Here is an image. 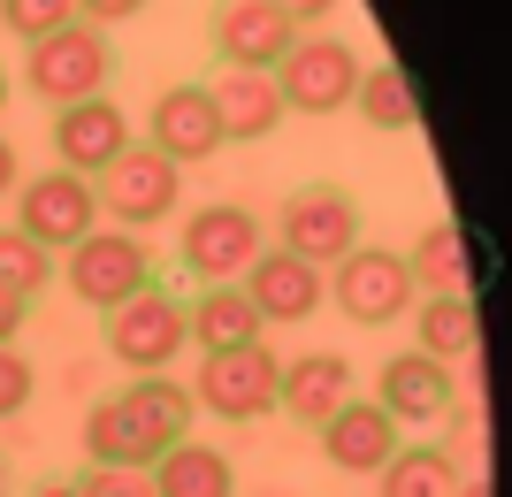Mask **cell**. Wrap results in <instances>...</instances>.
<instances>
[{
  "mask_svg": "<svg viewBox=\"0 0 512 497\" xmlns=\"http://www.w3.org/2000/svg\"><path fill=\"white\" fill-rule=\"evenodd\" d=\"M107 77H115V46L92 23H62L54 39L23 46V85L39 92V108H77V100H100Z\"/></svg>",
  "mask_w": 512,
  "mask_h": 497,
  "instance_id": "6da1fadb",
  "label": "cell"
},
{
  "mask_svg": "<svg viewBox=\"0 0 512 497\" xmlns=\"http://www.w3.org/2000/svg\"><path fill=\"white\" fill-rule=\"evenodd\" d=\"M54 276H62L92 314H115L123 299H138L153 283V253H146L138 230H115V222H107V230H85V238L54 260Z\"/></svg>",
  "mask_w": 512,
  "mask_h": 497,
  "instance_id": "7a4b0ae2",
  "label": "cell"
},
{
  "mask_svg": "<svg viewBox=\"0 0 512 497\" xmlns=\"http://www.w3.org/2000/svg\"><path fill=\"white\" fill-rule=\"evenodd\" d=\"M184 345H192V329H184V299L169 283H146L138 299H123L107 314V360L130 375H169Z\"/></svg>",
  "mask_w": 512,
  "mask_h": 497,
  "instance_id": "3957f363",
  "label": "cell"
},
{
  "mask_svg": "<svg viewBox=\"0 0 512 497\" xmlns=\"http://www.w3.org/2000/svg\"><path fill=\"white\" fill-rule=\"evenodd\" d=\"M268 77H276V92H283V115H337V108H352L367 62L344 39H321L314 31V39H291V54H283Z\"/></svg>",
  "mask_w": 512,
  "mask_h": 497,
  "instance_id": "277c9868",
  "label": "cell"
},
{
  "mask_svg": "<svg viewBox=\"0 0 512 497\" xmlns=\"http://www.w3.org/2000/svg\"><path fill=\"white\" fill-rule=\"evenodd\" d=\"M276 375H283V360L268 345H237V352H207L199 360V375H192V406L199 413H214V421H268L276 413Z\"/></svg>",
  "mask_w": 512,
  "mask_h": 497,
  "instance_id": "5b68a950",
  "label": "cell"
},
{
  "mask_svg": "<svg viewBox=\"0 0 512 497\" xmlns=\"http://www.w3.org/2000/svg\"><path fill=\"white\" fill-rule=\"evenodd\" d=\"M329 283V306L344 322H367L383 329L398 314H413V276H406V253H383V245H352L337 268H321Z\"/></svg>",
  "mask_w": 512,
  "mask_h": 497,
  "instance_id": "8992f818",
  "label": "cell"
},
{
  "mask_svg": "<svg viewBox=\"0 0 512 497\" xmlns=\"http://www.w3.org/2000/svg\"><path fill=\"white\" fill-rule=\"evenodd\" d=\"M268 245L253 207H237V199H214V207H192L184 215V238H176V260L192 268L199 283H237L253 268V253Z\"/></svg>",
  "mask_w": 512,
  "mask_h": 497,
  "instance_id": "52a82bcc",
  "label": "cell"
},
{
  "mask_svg": "<svg viewBox=\"0 0 512 497\" xmlns=\"http://www.w3.org/2000/svg\"><path fill=\"white\" fill-rule=\"evenodd\" d=\"M16 230H23V238H39L46 253L62 260L85 230H100V192H92V176H69V169L23 176V184H16Z\"/></svg>",
  "mask_w": 512,
  "mask_h": 497,
  "instance_id": "ba28073f",
  "label": "cell"
},
{
  "mask_svg": "<svg viewBox=\"0 0 512 497\" xmlns=\"http://www.w3.org/2000/svg\"><path fill=\"white\" fill-rule=\"evenodd\" d=\"M92 192H100V215L115 230H153V222L176 215V199H184V169L161 161L153 146H130L115 169L92 176Z\"/></svg>",
  "mask_w": 512,
  "mask_h": 497,
  "instance_id": "9c48e42d",
  "label": "cell"
},
{
  "mask_svg": "<svg viewBox=\"0 0 512 497\" xmlns=\"http://www.w3.org/2000/svg\"><path fill=\"white\" fill-rule=\"evenodd\" d=\"M276 245L283 253L314 260V268H337L352 245H360V199L337 192V184H306V192L283 199L276 215Z\"/></svg>",
  "mask_w": 512,
  "mask_h": 497,
  "instance_id": "30bf717a",
  "label": "cell"
},
{
  "mask_svg": "<svg viewBox=\"0 0 512 497\" xmlns=\"http://www.w3.org/2000/svg\"><path fill=\"white\" fill-rule=\"evenodd\" d=\"M237 291L253 299V314H260L268 329H276V322H314L321 306H329L321 268H314V260H299V253H283V245H260L253 268L237 276Z\"/></svg>",
  "mask_w": 512,
  "mask_h": 497,
  "instance_id": "8fae6325",
  "label": "cell"
},
{
  "mask_svg": "<svg viewBox=\"0 0 512 497\" xmlns=\"http://www.w3.org/2000/svg\"><path fill=\"white\" fill-rule=\"evenodd\" d=\"M146 146L161 153V161H176V169L214 161V153L230 146V138H222V115H214V100H207V85H161V100H153V115H146Z\"/></svg>",
  "mask_w": 512,
  "mask_h": 497,
  "instance_id": "7c38bea8",
  "label": "cell"
},
{
  "mask_svg": "<svg viewBox=\"0 0 512 497\" xmlns=\"http://www.w3.org/2000/svg\"><path fill=\"white\" fill-rule=\"evenodd\" d=\"M130 146H138V138H130V115L115 108L107 92L54 115V169H69V176H100V169H115Z\"/></svg>",
  "mask_w": 512,
  "mask_h": 497,
  "instance_id": "4fadbf2b",
  "label": "cell"
},
{
  "mask_svg": "<svg viewBox=\"0 0 512 497\" xmlns=\"http://www.w3.org/2000/svg\"><path fill=\"white\" fill-rule=\"evenodd\" d=\"M398 444H406V429H398L375 398H344V406L321 421V459H329L337 475H383Z\"/></svg>",
  "mask_w": 512,
  "mask_h": 497,
  "instance_id": "5bb4252c",
  "label": "cell"
},
{
  "mask_svg": "<svg viewBox=\"0 0 512 497\" xmlns=\"http://www.w3.org/2000/svg\"><path fill=\"white\" fill-rule=\"evenodd\" d=\"M299 39V23L276 16L268 0H222L214 8V62L222 69H276Z\"/></svg>",
  "mask_w": 512,
  "mask_h": 497,
  "instance_id": "9a60e30c",
  "label": "cell"
},
{
  "mask_svg": "<svg viewBox=\"0 0 512 497\" xmlns=\"http://www.w3.org/2000/svg\"><path fill=\"white\" fill-rule=\"evenodd\" d=\"M375 406H383L398 429H421V421H444V413L459 406V390H451L444 360H428V352H390L383 375H375Z\"/></svg>",
  "mask_w": 512,
  "mask_h": 497,
  "instance_id": "2e32d148",
  "label": "cell"
},
{
  "mask_svg": "<svg viewBox=\"0 0 512 497\" xmlns=\"http://www.w3.org/2000/svg\"><path fill=\"white\" fill-rule=\"evenodd\" d=\"M344 398H352V360H337V352H299V360H283L276 406L291 413L299 429H321Z\"/></svg>",
  "mask_w": 512,
  "mask_h": 497,
  "instance_id": "e0dca14e",
  "label": "cell"
},
{
  "mask_svg": "<svg viewBox=\"0 0 512 497\" xmlns=\"http://www.w3.org/2000/svg\"><path fill=\"white\" fill-rule=\"evenodd\" d=\"M115 406L130 413V429H138V444H146L153 459L169 452V444H184L192 436V383H176V375H130V390L115 398Z\"/></svg>",
  "mask_w": 512,
  "mask_h": 497,
  "instance_id": "ac0fdd59",
  "label": "cell"
},
{
  "mask_svg": "<svg viewBox=\"0 0 512 497\" xmlns=\"http://www.w3.org/2000/svg\"><path fill=\"white\" fill-rule=\"evenodd\" d=\"M184 329H192L199 352H237V345H268V322L253 314V299L237 283H199V299L184 306Z\"/></svg>",
  "mask_w": 512,
  "mask_h": 497,
  "instance_id": "d6986e66",
  "label": "cell"
},
{
  "mask_svg": "<svg viewBox=\"0 0 512 497\" xmlns=\"http://www.w3.org/2000/svg\"><path fill=\"white\" fill-rule=\"evenodd\" d=\"M214 115H222V138H268V130H283V92L268 69H222L207 85Z\"/></svg>",
  "mask_w": 512,
  "mask_h": 497,
  "instance_id": "ffe728a7",
  "label": "cell"
},
{
  "mask_svg": "<svg viewBox=\"0 0 512 497\" xmlns=\"http://www.w3.org/2000/svg\"><path fill=\"white\" fill-rule=\"evenodd\" d=\"M146 475H153V497H237L230 452H214V444H199V436L169 444V452L153 459Z\"/></svg>",
  "mask_w": 512,
  "mask_h": 497,
  "instance_id": "44dd1931",
  "label": "cell"
},
{
  "mask_svg": "<svg viewBox=\"0 0 512 497\" xmlns=\"http://www.w3.org/2000/svg\"><path fill=\"white\" fill-rule=\"evenodd\" d=\"M413 329H421V345L413 352H428V360H467V352H482V314H474V299L467 291H428L421 306H413Z\"/></svg>",
  "mask_w": 512,
  "mask_h": 497,
  "instance_id": "7402d4cb",
  "label": "cell"
},
{
  "mask_svg": "<svg viewBox=\"0 0 512 497\" xmlns=\"http://www.w3.org/2000/svg\"><path fill=\"white\" fill-rule=\"evenodd\" d=\"M406 276H413V291H467V276H474L467 230L459 222H428L406 253Z\"/></svg>",
  "mask_w": 512,
  "mask_h": 497,
  "instance_id": "603a6c76",
  "label": "cell"
},
{
  "mask_svg": "<svg viewBox=\"0 0 512 497\" xmlns=\"http://www.w3.org/2000/svg\"><path fill=\"white\" fill-rule=\"evenodd\" d=\"M451 490H459V467L436 444H398L390 467L375 475V497H451Z\"/></svg>",
  "mask_w": 512,
  "mask_h": 497,
  "instance_id": "cb8c5ba5",
  "label": "cell"
},
{
  "mask_svg": "<svg viewBox=\"0 0 512 497\" xmlns=\"http://www.w3.org/2000/svg\"><path fill=\"white\" fill-rule=\"evenodd\" d=\"M85 467H153V452L138 444V429H130V413L115 398L85 406Z\"/></svg>",
  "mask_w": 512,
  "mask_h": 497,
  "instance_id": "d4e9b609",
  "label": "cell"
},
{
  "mask_svg": "<svg viewBox=\"0 0 512 497\" xmlns=\"http://www.w3.org/2000/svg\"><path fill=\"white\" fill-rule=\"evenodd\" d=\"M46 283H54V253H46L39 238H23L16 222H8V230H0V291L31 306Z\"/></svg>",
  "mask_w": 512,
  "mask_h": 497,
  "instance_id": "484cf974",
  "label": "cell"
},
{
  "mask_svg": "<svg viewBox=\"0 0 512 497\" xmlns=\"http://www.w3.org/2000/svg\"><path fill=\"white\" fill-rule=\"evenodd\" d=\"M352 108H360L375 130H413V115H421L413 108V85L398 77V69H367L360 92H352Z\"/></svg>",
  "mask_w": 512,
  "mask_h": 497,
  "instance_id": "4316f807",
  "label": "cell"
},
{
  "mask_svg": "<svg viewBox=\"0 0 512 497\" xmlns=\"http://www.w3.org/2000/svg\"><path fill=\"white\" fill-rule=\"evenodd\" d=\"M62 23H77V0H0V31L23 39V46L54 39Z\"/></svg>",
  "mask_w": 512,
  "mask_h": 497,
  "instance_id": "83f0119b",
  "label": "cell"
},
{
  "mask_svg": "<svg viewBox=\"0 0 512 497\" xmlns=\"http://www.w3.org/2000/svg\"><path fill=\"white\" fill-rule=\"evenodd\" d=\"M31 398H39V368H31L16 345H0V421H16Z\"/></svg>",
  "mask_w": 512,
  "mask_h": 497,
  "instance_id": "f1b7e54d",
  "label": "cell"
},
{
  "mask_svg": "<svg viewBox=\"0 0 512 497\" xmlns=\"http://www.w3.org/2000/svg\"><path fill=\"white\" fill-rule=\"evenodd\" d=\"M77 497H153V475L146 467H85Z\"/></svg>",
  "mask_w": 512,
  "mask_h": 497,
  "instance_id": "f546056e",
  "label": "cell"
},
{
  "mask_svg": "<svg viewBox=\"0 0 512 497\" xmlns=\"http://www.w3.org/2000/svg\"><path fill=\"white\" fill-rule=\"evenodd\" d=\"M153 0H77V23H92V31H107V23H130L146 16Z\"/></svg>",
  "mask_w": 512,
  "mask_h": 497,
  "instance_id": "4dcf8cb0",
  "label": "cell"
},
{
  "mask_svg": "<svg viewBox=\"0 0 512 497\" xmlns=\"http://www.w3.org/2000/svg\"><path fill=\"white\" fill-rule=\"evenodd\" d=\"M23 322H31V306L0 291V345H16V337H23Z\"/></svg>",
  "mask_w": 512,
  "mask_h": 497,
  "instance_id": "1f68e13d",
  "label": "cell"
},
{
  "mask_svg": "<svg viewBox=\"0 0 512 497\" xmlns=\"http://www.w3.org/2000/svg\"><path fill=\"white\" fill-rule=\"evenodd\" d=\"M268 8H276V16H291V23H321L337 0H268Z\"/></svg>",
  "mask_w": 512,
  "mask_h": 497,
  "instance_id": "d6a6232c",
  "label": "cell"
},
{
  "mask_svg": "<svg viewBox=\"0 0 512 497\" xmlns=\"http://www.w3.org/2000/svg\"><path fill=\"white\" fill-rule=\"evenodd\" d=\"M16 184H23V161H16V146L0 138V199H16Z\"/></svg>",
  "mask_w": 512,
  "mask_h": 497,
  "instance_id": "836d02e7",
  "label": "cell"
},
{
  "mask_svg": "<svg viewBox=\"0 0 512 497\" xmlns=\"http://www.w3.org/2000/svg\"><path fill=\"white\" fill-rule=\"evenodd\" d=\"M451 497H497V490H490V475H474V482H459Z\"/></svg>",
  "mask_w": 512,
  "mask_h": 497,
  "instance_id": "e575fe53",
  "label": "cell"
},
{
  "mask_svg": "<svg viewBox=\"0 0 512 497\" xmlns=\"http://www.w3.org/2000/svg\"><path fill=\"white\" fill-rule=\"evenodd\" d=\"M31 497H77V482H39Z\"/></svg>",
  "mask_w": 512,
  "mask_h": 497,
  "instance_id": "d590c367",
  "label": "cell"
},
{
  "mask_svg": "<svg viewBox=\"0 0 512 497\" xmlns=\"http://www.w3.org/2000/svg\"><path fill=\"white\" fill-rule=\"evenodd\" d=\"M0 108H8V69H0Z\"/></svg>",
  "mask_w": 512,
  "mask_h": 497,
  "instance_id": "8d00e7d4",
  "label": "cell"
},
{
  "mask_svg": "<svg viewBox=\"0 0 512 497\" xmlns=\"http://www.w3.org/2000/svg\"><path fill=\"white\" fill-rule=\"evenodd\" d=\"M0 497H8V459H0Z\"/></svg>",
  "mask_w": 512,
  "mask_h": 497,
  "instance_id": "74e56055",
  "label": "cell"
}]
</instances>
